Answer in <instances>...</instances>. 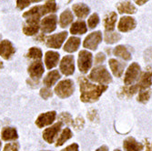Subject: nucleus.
<instances>
[{
	"label": "nucleus",
	"mask_w": 152,
	"mask_h": 151,
	"mask_svg": "<svg viewBox=\"0 0 152 151\" xmlns=\"http://www.w3.org/2000/svg\"><path fill=\"white\" fill-rule=\"evenodd\" d=\"M80 83V99L83 102H95L99 100L100 96L107 89L105 85H94L88 81L85 77L79 78Z\"/></svg>",
	"instance_id": "f257e3e1"
},
{
	"label": "nucleus",
	"mask_w": 152,
	"mask_h": 151,
	"mask_svg": "<svg viewBox=\"0 0 152 151\" xmlns=\"http://www.w3.org/2000/svg\"><path fill=\"white\" fill-rule=\"evenodd\" d=\"M151 85H152V71L148 68L146 72H144L140 76L139 82L136 85H132L129 88H123V93L124 95H127L129 97V96L134 95L137 91L140 92L142 90L149 89Z\"/></svg>",
	"instance_id": "f03ea898"
},
{
	"label": "nucleus",
	"mask_w": 152,
	"mask_h": 151,
	"mask_svg": "<svg viewBox=\"0 0 152 151\" xmlns=\"http://www.w3.org/2000/svg\"><path fill=\"white\" fill-rule=\"evenodd\" d=\"M89 78L94 82H98L99 84H104V85L109 84L112 81V77L110 76L109 72L107 70V68L105 66H102L95 67L89 75Z\"/></svg>",
	"instance_id": "7ed1b4c3"
},
{
	"label": "nucleus",
	"mask_w": 152,
	"mask_h": 151,
	"mask_svg": "<svg viewBox=\"0 0 152 151\" xmlns=\"http://www.w3.org/2000/svg\"><path fill=\"white\" fill-rule=\"evenodd\" d=\"M75 89L74 83L71 79H65L57 85L55 88V92L61 98H66L70 97Z\"/></svg>",
	"instance_id": "20e7f679"
},
{
	"label": "nucleus",
	"mask_w": 152,
	"mask_h": 151,
	"mask_svg": "<svg viewBox=\"0 0 152 151\" xmlns=\"http://www.w3.org/2000/svg\"><path fill=\"white\" fill-rule=\"evenodd\" d=\"M140 66L137 63H132L128 70L126 71L125 77H124V83L127 86H132L135 82L139 81L140 77Z\"/></svg>",
	"instance_id": "39448f33"
},
{
	"label": "nucleus",
	"mask_w": 152,
	"mask_h": 151,
	"mask_svg": "<svg viewBox=\"0 0 152 151\" xmlns=\"http://www.w3.org/2000/svg\"><path fill=\"white\" fill-rule=\"evenodd\" d=\"M78 68L80 72L87 73L92 66V54L87 50L80 51L78 55Z\"/></svg>",
	"instance_id": "423d86ee"
},
{
	"label": "nucleus",
	"mask_w": 152,
	"mask_h": 151,
	"mask_svg": "<svg viewBox=\"0 0 152 151\" xmlns=\"http://www.w3.org/2000/svg\"><path fill=\"white\" fill-rule=\"evenodd\" d=\"M102 41V33L100 31H96L89 34L84 41V47L90 50H96Z\"/></svg>",
	"instance_id": "0eeeda50"
},
{
	"label": "nucleus",
	"mask_w": 152,
	"mask_h": 151,
	"mask_svg": "<svg viewBox=\"0 0 152 151\" xmlns=\"http://www.w3.org/2000/svg\"><path fill=\"white\" fill-rule=\"evenodd\" d=\"M60 70L65 76H70L75 71V65H74V57L68 55L62 58L60 63Z\"/></svg>",
	"instance_id": "6e6552de"
},
{
	"label": "nucleus",
	"mask_w": 152,
	"mask_h": 151,
	"mask_svg": "<svg viewBox=\"0 0 152 151\" xmlns=\"http://www.w3.org/2000/svg\"><path fill=\"white\" fill-rule=\"evenodd\" d=\"M42 16H44V15H43L41 6L35 7L31 8L29 11L26 12L23 15L24 18L26 19V23H32V24H38L39 19Z\"/></svg>",
	"instance_id": "1a4fd4ad"
},
{
	"label": "nucleus",
	"mask_w": 152,
	"mask_h": 151,
	"mask_svg": "<svg viewBox=\"0 0 152 151\" xmlns=\"http://www.w3.org/2000/svg\"><path fill=\"white\" fill-rule=\"evenodd\" d=\"M137 26V22L135 18L131 17H123L120 18L118 25V29L120 32L126 33L133 30Z\"/></svg>",
	"instance_id": "9d476101"
},
{
	"label": "nucleus",
	"mask_w": 152,
	"mask_h": 151,
	"mask_svg": "<svg viewBox=\"0 0 152 151\" xmlns=\"http://www.w3.org/2000/svg\"><path fill=\"white\" fill-rule=\"evenodd\" d=\"M66 36H67L66 32H61L59 34L50 36L47 39V46L51 48H59L62 46Z\"/></svg>",
	"instance_id": "9b49d317"
},
{
	"label": "nucleus",
	"mask_w": 152,
	"mask_h": 151,
	"mask_svg": "<svg viewBox=\"0 0 152 151\" xmlns=\"http://www.w3.org/2000/svg\"><path fill=\"white\" fill-rule=\"evenodd\" d=\"M41 30L43 33H51L57 27V16L50 15L41 21Z\"/></svg>",
	"instance_id": "f8f14e48"
},
{
	"label": "nucleus",
	"mask_w": 152,
	"mask_h": 151,
	"mask_svg": "<svg viewBox=\"0 0 152 151\" xmlns=\"http://www.w3.org/2000/svg\"><path fill=\"white\" fill-rule=\"evenodd\" d=\"M61 127H62V122H58L55 125H53L52 127L47 128L44 131V133H43V138H44V139L48 143H49V144L53 143L55 138H56L58 133L59 132Z\"/></svg>",
	"instance_id": "ddd939ff"
},
{
	"label": "nucleus",
	"mask_w": 152,
	"mask_h": 151,
	"mask_svg": "<svg viewBox=\"0 0 152 151\" xmlns=\"http://www.w3.org/2000/svg\"><path fill=\"white\" fill-rule=\"evenodd\" d=\"M28 73L32 79L38 80L44 73V66L42 62L39 60L33 62L28 67Z\"/></svg>",
	"instance_id": "4468645a"
},
{
	"label": "nucleus",
	"mask_w": 152,
	"mask_h": 151,
	"mask_svg": "<svg viewBox=\"0 0 152 151\" xmlns=\"http://www.w3.org/2000/svg\"><path fill=\"white\" fill-rule=\"evenodd\" d=\"M55 118H56V112L55 111L47 112L44 114H41L37 117V119L36 121V124L37 125L38 128H44L46 126L52 124Z\"/></svg>",
	"instance_id": "2eb2a0df"
},
{
	"label": "nucleus",
	"mask_w": 152,
	"mask_h": 151,
	"mask_svg": "<svg viewBox=\"0 0 152 151\" xmlns=\"http://www.w3.org/2000/svg\"><path fill=\"white\" fill-rule=\"evenodd\" d=\"M15 54V47L9 40H4L0 43V56L5 59H9Z\"/></svg>",
	"instance_id": "dca6fc26"
},
{
	"label": "nucleus",
	"mask_w": 152,
	"mask_h": 151,
	"mask_svg": "<svg viewBox=\"0 0 152 151\" xmlns=\"http://www.w3.org/2000/svg\"><path fill=\"white\" fill-rule=\"evenodd\" d=\"M123 147L125 151H142L143 150V145L141 143H139L134 138L129 136L126 139L123 143Z\"/></svg>",
	"instance_id": "f3484780"
},
{
	"label": "nucleus",
	"mask_w": 152,
	"mask_h": 151,
	"mask_svg": "<svg viewBox=\"0 0 152 151\" xmlns=\"http://www.w3.org/2000/svg\"><path fill=\"white\" fill-rule=\"evenodd\" d=\"M109 66L111 68L112 73L114 74L115 77H120L124 72V69H125V66L126 64L125 63H122L115 58H111L109 59Z\"/></svg>",
	"instance_id": "a211bd4d"
},
{
	"label": "nucleus",
	"mask_w": 152,
	"mask_h": 151,
	"mask_svg": "<svg viewBox=\"0 0 152 151\" xmlns=\"http://www.w3.org/2000/svg\"><path fill=\"white\" fill-rule=\"evenodd\" d=\"M118 19V15L115 12H110L104 18V26L106 32H113L115 29V25Z\"/></svg>",
	"instance_id": "6ab92c4d"
},
{
	"label": "nucleus",
	"mask_w": 152,
	"mask_h": 151,
	"mask_svg": "<svg viewBox=\"0 0 152 151\" xmlns=\"http://www.w3.org/2000/svg\"><path fill=\"white\" fill-rule=\"evenodd\" d=\"M59 60V54L55 51H48L45 55V63L48 69L55 67Z\"/></svg>",
	"instance_id": "aec40b11"
},
{
	"label": "nucleus",
	"mask_w": 152,
	"mask_h": 151,
	"mask_svg": "<svg viewBox=\"0 0 152 151\" xmlns=\"http://www.w3.org/2000/svg\"><path fill=\"white\" fill-rule=\"evenodd\" d=\"M117 8L119 14H129V15H132V14H135L137 12V7L129 0H126V1L118 3Z\"/></svg>",
	"instance_id": "412c9836"
},
{
	"label": "nucleus",
	"mask_w": 152,
	"mask_h": 151,
	"mask_svg": "<svg viewBox=\"0 0 152 151\" xmlns=\"http://www.w3.org/2000/svg\"><path fill=\"white\" fill-rule=\"evenodd\" d=\"M72 8L76 14V16L80 19L87 18L90 12L89 7L85 4H75V5H73Z\"/></svg>",
	"instance_id": "4be33fe9"
},
{
	"label": "nucleus",
	"mask_w": 152,
	"mask_h": 151,
	"mask_svg": "<svg viewBox=\"0 0 152 151\" xmlns=\"http://www.w3.org/2000/svg\"><path fill=\"white\" fill-rule=\"evenodd\" d=\"M79 46H80V38L76 37V36H71L65 44L64 50L66 52L72 53V52L77 51Z\"/></svg>",
	"instance_id": "5701e85b"
},
{
	"label": "nucleus",
	"mask_w": 152,
	"mask_h": 151,
	"mask_svg": "<svg viewBox=\"0 0 152 151\" xmlns=\"http://www.w3.org/2000/svg\"><path fill=\"white\" fill-rule=\"evenodd\" d=\"M73 19H74V17H73L72 12L69 9H66L60 15L59 25H60V26L62 27V28H65V27H66L73 21Z\"/></svg>",
	"instance_id": "b1692460"
},
{
	"label": "nucleus",
	"mask_w": 152,
	"mask_h": 151,
	"mask_svg": "<svg viewBox=\"0 0 152 151\" xmlns=\"http://www.w3.org/2000/svg\"><path fill=\"white\" fill-rule=\"evenodd\" d=\"M113 54L115 55L116 57L120 58L126 61H129L131 59V54L129 52V50L127 49L126 47L124 46H118L117 47L114 48Z\"/></svg>",
	"instance_id": "393cba45"
},
{
	"label": "nucleus",
	"mask_w": 152,
	"mask_h": 151,
	"mask_svg": "<svg viewBox=\"0 0 152 151\" xmlns=\"http://www.w3.org/2000/svg\"><path fill=\"white\" fill-rule=\"evenodd\" d=\"M60 78V74L58 70H53L49 72L44 79V85L46 88H50L57 83V81Z\"/></svg>",
	"instance_id": "a878e982"
},
{
	"label": "nucleus",
	"mask_w": 152,
	"mask_h": 151,
	"mask_svg": "<svg viewBox=\"0 0 152 151\" xmlns=\"http://www.w3.org/2000/svg\"><path fill=\"white\" fill-rule=\"evenodd\" d=\"M87 31L88 28L84 21H76L70 28V32L73 35H83Z\"/></svg>",
	"instance_id": "bb28decb"
},
{
	"label": "nucleus",
	"mask_w": 152,
	"mask_h": 151,
	"mask_svg": "<svg viewBox=\"0 0 152 151\" xmlns=\"http://www.w3.org/2000/svg\"><path fill=\"white\" fill-rule=\"evenodd\" d=\"M1 136L5 141L15 140L18 139V132L13 128H4L1 132Z\"/></svg>",
	"instance_id": "cd10ccee"
},
{
	"label": "nucleus",
	"mask_w": 152,
	"mask_h": 151,
	"mask_svg": "<svg viewBox=\"0 0 152 151\" xmlns=\"http://www.w3.org/2000/svg\"><path fill=\"white\" fill-rule=\"evenodd\" d=\"M39 29L38 24H32V23H26V25L23 27V32L26 36H33L37 33Z\"/></svg>",
	"instance_id": "c85d7f7f"
},
{
	"label": "nucleus",
	"mask_w": 152,
	"mask_h": 151,
	"mask_svg": "<svg viewBox=\"0 0 152 151\" xmlns=\"http://www.w3.org/2000/svg\"><path fill=\"white\" fill-rule=\"evenodd\" d=\"M72 138V132L69 128H65L63 130V132L61 133L60 136L58 138V141H57V144L56 146L57 147H59V146H62L66 141H67L69 139Z\"/></svg>",
	"instance_id": "c756f323"
},
{
	"label": "nucleus",
	"mask_w": 152,
	"mask_h": 151,
	"mask_svg": "<svg viewBox=\"0 0 152 151\" xmlns=\"http://www.w3.org/2000/svg\"><path fill=\"white\" fill-rule=\"evenodd\" d=\"M121 39V36L115 32H106L105 33V42L107 44H114Z\"/></svg>",
	"instance_id": "7c9ffc66"
},
{
	"label": "nucleus",
	"mask_w": 152,
	"mask_h": 151,
	"mask_svg": "<svg viewBox=\"0 0 152 151\" xmlns=\"http://www.w3.org/2000/svg\"><path fill=\"white\" fill-rule=\"evenodd\" d=\"M42 7H43V11H44V15H47L48 13L56 12L57 8H58L55 0H48L46 4L44 6H42Z\"/></svg>",
	"instance_id": "2f4dec72"
},
{
	"label": "nucleus",
	"mask_w": 152,
	"mask_h": 151,
	"mask_svg": "<svg viewBox=\"0 0 152 151\" xmlns=\"http://www.w3.org/2000/svg\"><path fill=\"white\" fill-rule=\"evenodd\" d=\"M27 57L32 59H37L39 60L42 58V51L37 47H31L27 53Z\"/></svg>",
	"instance_id": "473e14b6"
},
{
	"label": "nucleus",
	"mask_w": 152,
	"mask_h": 151,
	"mask_svg": "<svg viewBox=\"0 0 152 151\" xmlns=\"http://www.w3.org/2000/svg\"><path fill=\"white\" fill-rule=\"evenodd\" d=\"M151 96V90L147 89V90H142L140 91L139 97H137V101H140L141 103H147Z\"/></svg>",
	"instance_id": "72a5a7b5"
},
{
	"label": "nucleus",
	"mask_w": 152,
	"mask_h": 151,
	"mask_svg": "<svg viewBox=\"0 0 152 151\" xmlns=\"http://www.w3.org/2000/svg\"><path fill=\"white\" fill-rule=\"evenodd\" d=\"M99 17L98 14H96V13L91 15L88 20V25L89 26V28H94V27H96L99 25Z\"/></svg>",
	"instance_id": "f704fd0d"
},
{
	"label": "nucleus",
	"mask_w": 152,
	"mask_h": 151,
	"mask_svg": "<svg viewBox=\"0 0 152 151\" xmlns=\"http://www.w3.org/2000/svg\"><path fill=\"white\" fill-rule=\"evenodd\" d=\"M58 118L63 123H66V125H72L73 124V119L68 113H61V115L58 117Z\"/></svg>",
	"instance_id": "c9c22d12"
},
{
	"label": "nucleus",
	"mask_w": 152,
	"mask_h": 151,
	"mask_svg": "<svg viewBox=\"0 0 152 151\" xmlns=\"http://www.w3.org/2000/svg\"><path fill=\"white\" fill-rule=\"evenodd\" d=\"M40 96L44 99H48L50 97H52V91L49 88H44L40 90Z\"/></svg>",
	"instance_id": "e433bc0d"
},
{
	"label": "nucleus",
	"mask_w": 152,
	"mask_h": 151,
	"mask_svg": "<svg viewBox=\"0 0 152 151\" xmlns=\"http://www.w3.org/2000/svg\"><path fill=\"white\" fill-rule=\"evenodd\" d=\"M19 145L18 143H9L5 146L4 151H18Z\"/></svg>",
	"instance_id": "4c0bfd02"
},
{
	"label": "nucleus",
	"mask_w": 152,
	"mask_h": 151,
	"mask_svg": "<svg viewBox=\"0 0 152 151\" xmlns=\"http://www.w3.org/2000/svg\"><path fill=\"white\" fill-rule=\"evenodd\" d=\"M29 5H30V0H18L17 1V7L20 10L27 7Z\"/></svg>",
	"instance_id": "58836bf2"
},
{
	"label": "nucleus",
	"mask_w": 152,
	"mask_h": 151,
	"mask_svg": "<svg viewBox=\"0 0 152 151\" xmlns=\"http://www.w3.org/2000/svg\"><path fill=\"white\" fill-rule=\"evenodd\" d=\"M105 59H106V56L102 52H100V53H99L98 55H96V58H95V64L103 63L105 61Z\"/></svg>",
	"instance_id": "ea45409f"
},
{
	"label": "nucleus",
	"mask_w": 152,
	"mask_h": 151,
	"mask_svg": "<svg viewBox=\"0 0 152 151\" xmlns=\"http://www.w3.org/2000/svg\"><path fill=\"white\" fill-rule=\"evenodd\" d=\"M61 151H78V145L74 143V144H72L70 146L66 147V148H64Z\"/></svg>",
	"instance_id": "a19ab883"
},
{
	"label": "nucleus",
	"mask_w": 152,
	"mask_h": 151,
	"mask_svg": "<svg viewBox=\"0 0 152 151\" xmlns=\"http://www.w3.org/2000/svg\"><path fill=\"white\" fill-rule=\"evenodd\" d=\"M83 124H84V120H83V118L81 117H78L76 121H75V126L77 128H81L83 127Z\"/></svg>",
	"instance_id": "79ce46f5"
},
{
	"label": "nucleus",
	"mask_w": 152,
	"mask_h": 151,
	"mask_svg": "<svg viewBox=\"0 0 152 151\" xmlns=\"http://www.w3.org/2000/svg\"><path fill=\"white\" fill-rule=\"evenodd\" d=\"M146 151H152V142L148 141V139H146Z\"/></svg>",
	"instance_id": "37998d69"
},
{
	"label": "nucleus",
	"mask_w": 152,
	"mask_h": 151,
	"mask_svg": "<svg viewBox=\"0 0 152 151\" xmlns=\"http://www.w3.org/2000/svg\"><path fill=\"white\" fill-rule=\"evenodd\" d=\"M135 1V3L137 4V5H139V6H143L144 4H146L148 0H134Z\"/></svg>",
	"instance_id": "c03bdc74"
},
{
	"label": "nucleus",
	"mask_w": 152,
	"mask_h": 151,
	"mask_svg": "<svg viewBox=\"0 0 152 151\" xmlns=\"http://www.w3.org/2000/svg\"><path fill=\"white\" fill-rule=\"evenodd\" d=\"M96 151H108V148H107V146H102L99 149H96Z\"/></svg>",
	"instance_id": "a18cd8bd"
},
{
	"label": "nucleus",
	"mask_w": 152,
	"mask_h": 151,
	"mask_svg": "<svg viewBox=\"0 0 152 151\" xmlns=\"http://www.w3.org/2000/svg\"><path fill=\"white\" fill-rule=\"evenodd\" d=\"M31 2H33V3H38V2H40V1H42V0H30Z\"/></svg>",
	"instance_id": "49530a36"
},
{
	"label": "nucleus",
	"mask_w": 152,
	"mask_h": 151,
	"mask_svg": "<svg viewBox=\"0 0 152 151\" xmlns=\"http://www.w3.org/2000/svg\"><path fill=\"white\" fill-rule=\"evenodd\" d=\"M3 67V64H2V62L0 61V68H2Z\"/></svg>",
	"instance_id": "de8ad7c7"
},
{
	"label": "nucleus",
	"mask_w": 152,
	"mask_h": 151,
	"mask_svg": "<svg viewBox=\"0 0 152 151\" xmlns=\"http://www.w3.org/2000/svg\"><path fill=\"white\" fill-rule=\"evenodd\" d=\"M114 151H121V150H119V149H116V150H114Z\"/></svg>",
	"instance_id": "09e8293b"
},
{
	"label": "nucleus",
	"mask_w": 152,
	"mask_h": 151,
	"mask_svg": "<svg viewBox=\"0 0 152 151\" xmlns=\"http://www.w3.org/2000/svg\"><path fill=\"white\" fill-rule=\"evenodd\" d=\"M0 148H1V142H0Z\"/></svg>",
	"instance_id": "8fccbe9b"
},
{
	"label": "nucleus",
	"mask_w": 152,
	"mask_h": 151,
	"mask_svg": "<svg viewBox=\"0 0 152 151\" xmlns=\"http://www.w3.org/2000/svg\"><path fill=\"white\" fill-rule=\"evenodd\" d=\"M44 151H46V150H44Z\"/></svg>",
	"instance_id": "3c124183"
}]
</instances>
